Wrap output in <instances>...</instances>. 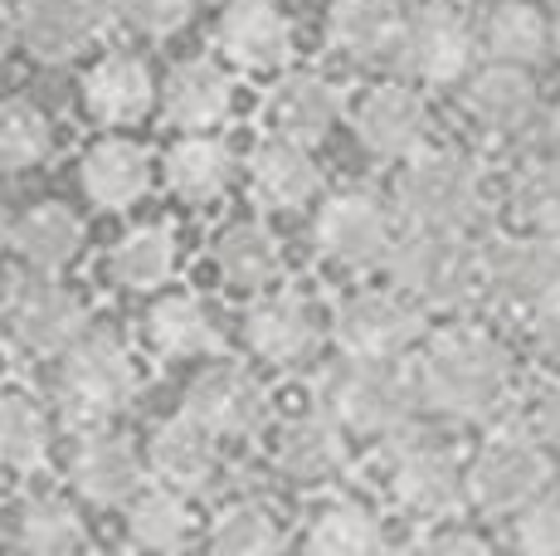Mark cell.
I'll return each instance as SVG.
<instances>
[{"label": "cell", "mask_w": 560, "mask_h": 556, "mask_svg": "<svg viewBox=\"0 0 560 556\" xmlns=\"http://www.w3.org/2000/svg\"><path fill=\"white\" fill-rule=\"evenodd\" d=\"M551 147H556V157H560V103H556V113H551Z\"/></svg>", "instance_id": "681fc988"}, {"label": "cell", "mask_w": 560, "mask_h": 556, "mask_svg": "<svg viewBox=\"0 0 560 556\" xmlns=\"http://www.w3.org/2000/svg\"><path fill=\"white\" fill-rule=\"evenodd\" d=\"M551 484V459L526 435H492L468 468V494L488 512H522Z\"/></svg>", "instance_id": "52a82bcc"}, {"label": "cell", "mask_w": 560, "mask_h": 556, "mask_svg": "<svg viewBox=\"0 0 560 556\" xmlns=\"http://www.w3.org/2000/svg\"><path fill=\"white\" fill-rule=\"evenodd\" d=\"M390 59L419 83H454L472 63V35L448 5H424L415 20H405Z\"/></svg>", "instance_id": "ba28073f"}, {"label": "cell", "mask_w": 560, "mask_h": 556, "mask_svg": "<svg viewBox=\"0 0 560 556\" xmlns=\"http://www.w3.org/2000/svg\"><path fill=\"white\" fill-rule=\"evenodd\" d=\"M278 464L288 478L298 484H327L347 468V440H341V425L327 410L303 415V420H288L278 435Z\"/></svg>", "instance_id": "cb8c5ba5"}, {"label": "cell", "mask_w": 560, "mask_h": 556, "mask_svg": "<svg viewBox=\"0 0 560 556\" xmlns=\"http://www.w3.org/2000/svg\"><path fill=\"white\" fill-rule=\"evenodd\" d=\"M400 30H405L400 0H337L331 5V39L351 59L395 55Z\"/></svg>", "instance_id": "4316f807"}, {"label": "cell", "mask_w": 560, "mask_h": 556, "mask_svg": "<svg viewBox=\"0 0 560 556\" xmlns=\"http://www.w3.org/2000/svg\"><path fill=\"white\" fill-rule=\"evenodd\" d=\"M415 377H419V395H424L429 410L454 415V420H482L508 395L512 361L488 333L454 327V333L429 341Z\"/></svg>", "instance_id": "6da1fadb"}, {"label": "cell", "mask_w": 560, "mask_h": 556, "mask_svg": "<svg viewBox=\"0 0 560 556\" xmlns=\"http://www.w3.org/2000/svg\"><path fill=\"white\" fill-rule=\"evenodd\" d=\"M536 351L560 371V303L536 317Z\"/></svg>", "instance_id": "f6af8a7d"}, {"label": "cell", "mask_w": 560, "mask_h": 556, "mask_svg": "<svg viewBox=\"0 0 560 556\" xmlns=\"http://www.w3.org/2000/svg\"><path fill=\"white\" fill-rule=\"evenodd\" d=\"M83 190L107 210H127L152 190V157L127 137H103L83 157Z\"/></svg>", "instance_id": "44dd1931"}, {"label": "cell", "mask_w": 560, "mask_h": 556, "mask_svg": "<svg viewBox=\"0 0 560 556\" xmlns=\"http://www.w3.org/2000/svg\"><path fill=\"white\" fill-rule=\"evenodd\" d=\"M49 157V123L30 103H0V171H30Z\"/></svg>", "instance_id": "f35d334b"}, {"label": "cell", "mask_w": 560, "mask_h": 556, "mask_svg": "<svg viewBox=\"0 0 560 556\" xmlns=\"http://www.w3.org/2000/svg\"><path fill=\"white\" fill-rule=\"evenodd\" d=\"M210 547L224 556H264L283 547V528H278V518L264 502H234V508H224L214 518Z\"/></svg>", "instance_id": "74e56055"}, {"label": "cell", "mask_w": 560, "mask_h": 556, "mask_svg": "<svg viewBox=\"0 0 560 556\" xmlns=\"http://www.w3.org/2000/svg\"><path fill=\"white\" fill-rule=\"evenodd\" d=\"M10 308H15V288L10 278H0V323H10Z\"/></svg>", "instance_id": "7dc6e473"}, {"label": "cell", "mask_w": 560, "mask_h": 556, "mask_svg": "<svg viewBox=\"0 0 560 556\" xmlns=\"http://www.w3.org/2000/svg\"><path fill=\"white\" fill-rule=\"evenodd\" d=\"M331 337L347 357H405L419 341V313L395 293H351L331 317Z\"/></svg>", "instance_id": "9c48e42d"}, {"label": "cell", "mask_w": 560, "mask_h": 556, "mask_svg": "<svg viewBox=\"0 0 560 556\" xmlns=\"http://www.w3.org/2000/svg\"><path fill=\"white\" fill-rule=\"evenodd\" d=\"M482 283L512 313L541 317L560 303V244L556 234H522V240H498L482 254Z\"/></svg>", "instance_id": "8992f818"}, {"label": "cell", "mask_w": 560, "mask_h": 556, "mask_svg": "<svg viewBox=\"0 0 560 556\" xmlns=\"http://www.w3.org/2000/svg\"><path fill=\"white\" fill-rule=\"evenodd\" d=\"M482 176L468 157L424 152L395 181V206L409 224L429 230H472L482 220Z\"/></svg>", "instance_id": "277c9868"}, {"label": "cell", "mask_w": 560, "mask_h": 556, "mask_svg": "<svg viewBox=\"0 0 560 556\" xmlns=\"http://www.w3.org/2000/svg\"><path fill=\"white\" fill-rule=\"evenodd\" d=\"M317 244L327 259L347 264V269H365V264L390 259V216L375 196L347 190V196H331L317 216Z\"/></svg>", "instance_id": "8fae6325"}, {"label": "cell", "mask_w": 560, "mask_h": 556, "mask_svg": "<svg viewBox=\"0 0 560 556\" xmlns=\"http://www.w3.org/2000/svg\"><path fill=\"white\" fill-rule=\"evenodd\" d=\"M512 542L536 556H560V502H551V498L526 502V508L516 512Z\"/></svg>", "instance_id": "60d3db41"}, {"label": "cell", "mask_w": 560, "mask_h": 556, "mask_svg": "<svg viewBox=\"0 0 560 556\" xmlns=\"http://www.w3.org/2000/svg\"><path fill=\"white\" fill-rule=\"evenodd\" d=\"M482 39H488V55L502 59V63H541L546 59V45H551V30H546V20L536 15L532 5H522V0H508V5H498L488 15V30H482Z\"/></svg>", "instance_id": "d590c367"}, {"label": "cell", "mask_w": 560, "mask_h": 556, "mask_svg": "<svg viewBox=\"0 0 560 556\" xmlns=\"http://www.w3.org/2000/svg\"><path fill=\"white\" fill-rule=\"evenodd\" d=\"M337 117H341V93L327 79H317V73H293L268 99L273 137H288V142H303V147H317L337 127Z\"/></svg>", "instance_id": "d6986e66"}, {"label": "cell", "mask_w": 560, "mask_h": 556, "mask_svg": "<svg viewBox=\"0 0 560 556\" xmlns=\"http://www.w3.org/2000/svg\"><path fill=\"white\" fill-rule=\"evenodd\" d=\"M15 35H20V20L10 15V5L0 0V59H5V49L15 45Z\"/></svg>", "instance_id": "bcb514c9"}, {"label": "cell", "mask_w": 560, "mask_h": 556, "mask_svg": "<svg viewBox=\"0 0 560 556\" xmlns=\"http://www.w3.org/2000/svg\"><path fill=\"white\" fill-rule=\"evenodd\" d=\"M214 264H220L224 283L240 288V293H254V288H268L283 269L278 259V244L264 224H230L214 244Z\"/></svg>", "instance_id": "f546056e"}, {"label": "cell", "mask_w": 560, "mask_h": 556, "mask_svg": "<svg viewBox=\"0 0 560 556\" xmlns=\"http://www.w3.org/2000/svg\"><path fill=\"white\" fill-rule=\"evenodd\" d=\"M419 405V377H409L400 357H347L322 381V410L351 435L390 440L409 430Z\"/></svg>", "instance_id": "7a4b0ae2"}, {"label": "cell", "mask_w": 560, "mask_h": 556, "mask_svg": "<svg viewBox=\"0 0 560 556\" xmlns=\"http://www.w3.org/2000/svg\"><path fill=\"white\" fill-rule=\"evenodd\" d=\"M415 547L419 552H488V542L468 528H434V532H424Z\"/></svg>", "instance_id": "7bdbcfd3"}, {"label": "cell", "mask_w": 560, "mask_h": 556, "mask_svg": "<svg viewBox=\"0 0 560 556\" xmlns=\"http://www.w3.org/2000/svg\"><path fill=\"white\" fill-rule=\"evenodd\" d=\"M468 113L488 132H522L536 117V83L526 79L522 63H492L468 83Z\"/></svg>", "instance_id": "d4e9b609"}, {"label": "cell", "mask_w": 560, "mask_h": 556, "mask_svg": "<svg viewBox=\"0 0 560 556\" xmlns=\"http://www.w3.org/2000/svg\"><path fill=\"white\" fill-rule=\"evenodd\" d=\"M152 99H156L152 69L132 55H107L93 63L89 79H83V103H89V113L107 127L142 117L152 108Z\"/></svg>", "instance_id": "603a6c76"}, {"label": "cell", "mask_w": 560, "mask_h": 556, "mask_svg": "<svg viewBox=\"0 0 560 556\" xmlns=\"http://www.w3.org/2000/svg\"><path fill=\"white\" fill-rule=\"evenodd\" d=\"M390 278L424 308H458L472 288L482 283V259L463 230H429V224H409V234L390 244Z\"/></svg>", "instance_id": "3957f363"}, {"label": "cell", "mask_w": 560, "mask_h": 556, "mask_svg": "<svg viewBox=\"0 0 560 556\" xmlns=\"http://www.w3.org/2000/svg\"><path fill=\"white\" fill-rule=\"evenodd\" d=\"M113 278L122 288H132V293H152L171 278L176 269V234L166 230V224H142V230H132L122 244L113 250Z\"/></svg>", "instance_id": "d6a6232c"}, {"label": "cell", "mask_w": 560, "mask_h": 556, "mask_svg": "<svg viewBox=\"0 0 560 556\" xmlns=\"http://www.w3.org/2000/svg\"><path fill=\"white\" fill-rule=\"evenodd\" d=\"M220 49L240 69L273 73L293 55V25L273 0H234L220 15Z\"/></svg>", "instance_id": "5bb4252c"}, {"label": "cell", "mask_w": 560, "mask_h": 556, "mask_svg": "<svg viewBox=\"0 0 560 556\" xmlns=\"http://www.w3.org/2000/svg\"><path fill=\"white\" fill-rule=\"evenodd\" d=\"M234 108V83L220 63L210 59H190L180 69H171L166 79V117L186 132H210L220 127Z\"/></svg>", "instance_id": "7402d4cb"}, {"label": "cell", "mask_w": 560, "mask_h": 556, "mask_svg": "<svg viewBox=\"0 0 560 556\" xmlns=\"http://www.w3.org/2000/svg\"><path fill=\"white\" fill-rule=\"evenodd\" d=\"M15 542L25 552H45V556H63V552H83L89 547V528L83 518L59 498H30L20 508L15 522Z\"/></svg>", "instance_id": "e575fe53"}, {"label": "cell", "mask_w": 560, "mask_h": 556, "mask_svg": "<svg viewBox=\"0 0 560 556\" xmlns=\"http://www.w3.org/2000/svg\"><path fill=\"white\" fill-rule=\"evenodd\" d=\"M59 395L63 415H73L79 425H98L127 410V401L137 395V367L127 347L117 337H79L63 351Z\"/></svg>", "instance_id": "5b68a950"}, {"label": "cell", "mask_w": 560, "mask_h": 556, "mask_svg": "<svg viewBox=\"0 0 560 556\" xmlns=\"http://www.w3.org/2000/svg\"><path fill=\"white\" fill-rule=\"evenodd\" d=\"M113 10L122 25L142 30V35H171L190 20L196 0H113Z\"/></svg>", "instance_id": "b9f144b4"}, {"label": "cell", "mask_w": 560, "mask_h": 556, "mask_svg": "<svg viewBox=\"0 0 560 556\" xmlns=\"http://www.w3.org/2000/svg\"><path fill=\"white\" fill-rule=\"evenodd\" d=\"M220 435L205 420H196L190 410L171 415V420L156 425L152 435V474L166 488H180V494H200L214 478V464H220V449H214Z\"/></svg>", "instance_id": "2e32d148"}, {"label": "cell", "mask_w": 560, "mask_h": 556, "mask_svg": "<svg viewBox=\"0 0 560 556\" xmlns=\"http://www.w3.org/2000/svg\"><path fill=\"white\" fill-rule=\"evenodd\" d=\"M10 234H15V224H10V216H5V210H0V250H5V244H10Z\"/></svg>", "instance_id": "c3c4849f"}, {"label": "cell", "mask_w": 560, "mask_h": 556, "mask_svg": "<svg viewBox=\"0 0 560 556\" xmlns=\"http://www.w3.org/2000/svg\"><path fill=\"white\" fill-rule=\"evenodd\" d=\"M147 341H152L161 357L190 361L220 347V333H214L210 313H205L196 298H161L152 313H147Z\"/></svg>", "instance_id": "1f68e13d"}, {"label": "cell", "mask_w": 560, "mask_h": 556, "mask_svg": "<svg viewBox=\"0 0 560 556\" xmlns=\"http://www.w3.org/2000/svg\"><path fill=\"white\" fill-rule=\"evenodd\" d=\"M551 49L560 55V15H556V25H551Z\"/></svg>", "instance_id": "f907efd6"}, {"label": "cell", "mask_w": 560, "mask_h": 556, "mask_svg": "<svg viewBox=\"0 0 560 556\" xmlns=\"http://www.w3.org/2000/svg\"><path fill=\"white\" fill-rule=\"evenodd\" d=\"M322 341V323L312 313V303L293 293H278L264 298V303L249 313V347L264 361H278V367H298L317 351Z\"/></svg>", "instance_id": "ffe728a7"}, {"label": "cell", "mask_w": 560, "mask_h": 556, "mask_svg": "<svg viewBox=\"0 0 560 556\" xmlns=\"http://www.w3.org/2000/svg\"><path fill=\"white\" fill-rule=\"evenodd\" d=\"M303 542H307V552H322V556H361V552L385 547V528L361 502H331V508H322L312 518Z\"/></svg>", "instance_id": "836d02e7"}, {"label": "cell", "mask_w": 560, "mask_h": 556, "mask_svg": "<svg viewBox=\"0 0 560 556\" xmlns=\"http://www.w3.org/2000/svg\"><path fill=\"white\" fill-rule=\"evenodd\" d=\"M536 435L551 449H560V386H546L536 395Z\"/></svg>", "instance_id": "ee69618b"}, {"label": "cell", "mask_w": 560, "mask_h": 556, "mask_svg": "<svg viewBox=\"0 0 560 556\" xmlns=\"http://www.w3.org/2000/svg\"><path fill=\"white\" fill-rule=\"evenodd\" d=\"M166 176L176 186V196L186 200H214L234 181V152L210 132H190L186 142L171 147Z\"/></svg>", "instance_id": "f1b7e54d"}, {"label": "cell", "mask_w": 560, "mask_h": 556, "mask_svg": "<svg viewBox=\"0 0 560 556\" xmlns=\"http://www.w3.org/2000/svg\"><path fill=\"white\" fill-rule=\"evenodd\" d=\"M83 327H89V308H83L79 293H69L59 283L25 288V293H15V308H10V333L35 357H63L83 337Z\"/></svg>", "instance_id": "7c38bea8"}, {"label": "cell", "mask_w": 560, "mask_h": 556, "mask_svg": "<svg viewBox=\"0 0 560 556\" xmlns=\"http://www.w3.org/2000/svg\"><path fill=\"white\" fill-rule=\"evenodd\" d=\"M424 127H429L424 103L405 83H381L357 103V137L375 157H409L424 142Z\"/></svg>", "instance_id": "e0dca14e"}, {"label": "cell", "mask_w": 560, "mask_h": 556, "mask_svg": "<svg viewBox=\"0 0 560 556\" xmlns=\"http://www.w3.org/2000/svg\"><path fill=\"white\" fill-rule=\"evenodd\" d=\"M512 210L532 224V230L560 234V157H551V162H532L522 176H516Z\"/></svg>", "instance_id": "ab89813d"}, {"label": "cell", "mask_w": 560, "mask_h": 556, "mask_svg": "<svg viewBox=\"0 0 560 556\" xmlns=\"http://www.w3.org/2000/svg\"><path fill=\"white\" fill-rule=\"evenodd\" d=\"M424 5H454V0H424Z\"/></svg>", "instance_id": "816d5d0a"}, {"label": "cell", "mask_w": 560, "mask_h": 556, "mask_svg": "<svg viewBox=\"0 0 560 556\" xmlns=\"http://www.w3.org/2000/svg\"><path fill=\"white\" fill-rule=\"evenodd\" d=\"M390 494L400 508L419 512V518H444V512H454L463 494H468V474L458 468V459L448 454V449L409 444L395 454Z\"/></svg>", "instance_id": "4fadbf2b"}, {"label": "cell", "mask_w": 560, "mask_h": 556, "mask_svg": "<svg viewBox=\"0 0 560 556\" xmlns=\"http://www.w3.org/2000/svg\"><path fill=\"white\" fill-rule=\"evenodd\" d=\"M127 537L132 547H147V552H180L190 547L196 537V518H190L186 498L180 488H152L132 502V518H127Z\"/></svg>", "instance_id": "4dcf8cb0"}, {"label": "cell", "mask_w": 560, "mask_h": 556, "mask_svg": "<svg viewBox=\"0 0 560 556\" xmlns=\"http://www.w3.org/2000/svg\"><path fill=\"white\" fill-rule=\"evenodd\" d=\"M103 5L98 0H30L20 15V39L35 59L63 63L98 39Z\"/></svg>", "instance_id": "9a60e30c"}, {"label": "cell", "mask_w": 560, "mask_h": 556, "mask_svg": "<svg viewBox=\"0 0 560 556\" xmlns=\"http://www.w3.org/2000/svg\"><path fill=\"white\" fill-rule=\"evenodd\" d=\"M254 190L264 206L273 210H298L307 206L312 196H317L322 176L317 166H312L307 147L303 142H288V137H268L264 147L254 152Z\"/></svg>", "instance_id": "484cf974"}, {"label": "cell", "mask_w": 560, "mask_h": 556, "mask_svg": "<svg viewBox=\"0 0 560 556\" xmlns=\"http://www.w3.org/2000/svg\"><path fill=\"white\" fill-rule=\"evenodd\" d=\"M49 425L30 395L0 391V464L5 468H35L45 459Z\"/></svg>", "instance_id": "8d00e7d4"}, {"label": "cell", "mask_w": 560, "mask_h": 556, "mask_svg": "<svg viewBox=\"0 0 560 556\" xmlns=\"http://www.w3.org/2000/svg\"><path fill=\"white\" fill-rule=\"evenodd\" d=\"M10 250L30 264V269H63V264L79 259L83 250V224L69 206H35L10 234Z\"/></svg>", "instance_id": "83f0119b"}, {"label": "cell", "mask_w": 560, "mask_h": 556, "mask_svg": "<svg viewBox=\"0 0 560 556\" xmlns=\"http://www.w3.org/2000/svg\"><path fill=\"white\" fill-rule=\"evenodd\" d=\"M69 478L89 502H127L142 488V454L122 435H89L69 459Z\"/></svg>", "instance_id": "ac0fdd59"}, {"label": "cell", "mask_w": 560, "mask_h": 556, "mask_svg": "<svg viewBox=\"0 0 560 556\" xmlns=\"http://www.w3.org/2000/svg\"><path fill=\"white\" fill-rule=\"evenodd\" d=\"M186 410L210 425L220 440H240V435H254L258 425L268 420V391L254 371L234 367V361H220V367L200 371V377L190 381Z\"/></svg>", "instance_id": "30bf717a"}]
</instances>
